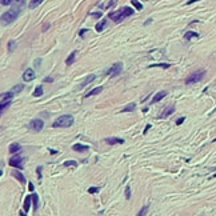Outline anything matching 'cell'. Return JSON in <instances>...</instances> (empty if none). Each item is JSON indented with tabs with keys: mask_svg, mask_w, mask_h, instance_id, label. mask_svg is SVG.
Segmentation results:
<instances>
[{
	"mask_svg": "<svg viewBox=\"0 0 216 216\" xmlns=\"http://www.w3.org/2000/svg\"><path fill=\"white\" fill-rule=\"evenodd\" d=\"M132 13H134V10H131L129 7H124V8L116 11V12H110V13H108V17L112 19L115 23H120L122 20H124L125 17L131 16Z\"/></svg>",
	"mask_w": 216,
	"mask_h": 216,
	"instance_id": "cell-1",
	"label": "cell"
},
{
	"mask_svg": "<svg viewBox=\"0 0 216 216\" xmlns=\"http://www.w3.org/2000/svg\"><path fill=\"white\" fill-rule=\"evenodd\" d=\"M73 122H75V120H73V116L63 115L53 122L52 127L53 128H67V127H71V125L73 124Z\"/></svg>",
	"mask_w": 216,
	"mask_h": 216,
	"instance_id": "cell-2",
	"label": "cell"
},
{
	"mask_svg": "<svg viewBox=\"0 0 216 216\" xmlns=\"http://www.w3.org/2000/svg\"><path fill=\"white\" fill-rule=\"evenodd\" d=\"M19 13H20V8H17V7H15V8H12V10H10V11H7L6 13L1 15V24L3 25L11 24L13 20H16V17L19 16Z\"/></svg>",
	"mask_w": 216,
	"mask_h": 216,
	"instance_id": "cell-3",
	"label": "cell"
},
{
	"mask_svg": "<svg viewBox=\"0 0 216 216\" xmlns=\"http://www.w3.org/2000/svg\"><path fill=\"white\" fill-rule=\"evenodd\" d=\"M204 73H206L204 69H200V71L191 73V75L187 78V80H185V84H195V83H199L201 79L204 78Z\"/></svg>",
	"mask_w": 216,
	"mask_h": 216,
	"instance_id": "cell-4",
	"label": "cell"
},
{
	"mask_svg": "<svg viewBox=\"0 0 216 216\" xmlns=\"http://www.w3.org/2000/svg\"><path fill=\"white\" fill-rule=\"evenodd\" d=\"M24 157L23 156H19V155H16V156L11 157L10 159V166L13 167V168L16 169H23V167H24Z\"/></svg>",
	"mask_w": 216,
	"mask_h": 216,
	"instance_id": "cell-5",
	"label": "cell"
},
{
	"mask_svg": "<svg viewBox=\"0 0 216 216\" xmlns=\"http://www.w3.org/2000/svg\"><path fill=\"white\" fill-rule=\"evenodd\" d=\"M28 127H29V129H32L34 132H40L44 127V122L41 119H34L29 122Z\"/></svg>",
	"mask_w": 216,
	"mask_h": 216,
	"instance_id": "cell-6",
	"label": "cell"
},
{
	"mask_svg": "<svg viewBox=\"0 0 216 216\" xmlns=\"http://www.w3.org/2000/svg\"><path fill=\"white\" fill-rule=\"evenodd\" d=\"M122 71H123V63H115V64L107 71V73L110 76H117L119 73H122Z\"/></svg>",
	"mask_w": 216,
	"mask_h": 216,
	"instance_id": "cell-7",
	"label": "cell"
},
{
	"mask_svg": "<svg viewBox=\"0 0 216 216\" xmlns=\"http://www.w3.org/2000/svg\"><path fill=\"white\" fill-rule=\"evenodd\" d=\"M35 78H36V73H35V71L32 68H27L24 71V73H23V80L24 82H31Z\"/></svg>",
	"mask_w": 216,
	"mask_h": 216,
	"instance_id": "cell-8",
	"label": "cell"
},
{
	"mask_svg": "<svg viewBox=\"0 0 216 216\" xmlns=\"http://www.w3.org/2000/svg\"><path fill=\"white\" fill-rule=\"evenodd\" d=\"M104 141H106L107 144H110V145H115V144H123V143H124V140L120 139V138H107Z\"/></svg>",
	"mask_w": 216,
	"mask_h": 216,
	"instance_id": "cell-9",
	"label": "cell"
},
{
	"mask_svg": "<svg viewBox=\"0 0 216 216\" xmlns=\"http://www.w3.org/2000/svg\"><path fill=\"white\" fill-rule=\"evenodd\" d=\"M72 150L76 151V152H88L89 147H88V145H84V144H75V145L72 147Z\"/></svg>",
	"mask_w": 216,
	"mask_h": 216,
	"instance_id": "cell-10",
	"label": "cell"
},
{
	"mask_svg": "<svg viewBox=\"0 0 216 216\" xmlns=\"http://www.w3.org/2000/svg\"><path fill=\"white\" fill-rule=\"evenodd\" d=\"M12 176L17 179V180H19L22 184H25V182H27V180H25V178H24V175H23L20 171H17V169H16V171H12Z\"/></svg>",
	"mask_w": 216,
	"mask_h": 216,
	"instance_id": "cell-11",
	"label": "cell"
},
{
	"mask_svg": "<svg viewBox=\"0 0 216 216\" xmlns=\"http://www.w3.org/2000/svg\"><path fill=\"white\" fill-rule=\"evenodd\" d=\"M167 96V92L166 91H160V92H157L156 95H155L154 97H152V103H157V101H160L161 99H164V97Z\"/></svg>",
	"mask_w": 216,
	"mask_h": 216,
	"instance_id": "cell-12",
	"label": "cell"
},
{
	"mask_svg": "<svg viewBox=\"0 0 216 216\" xmlns=\"http://www.w3.org/2000/svg\"><path fill=\"white\" fill-rule=\"evenodd\" d=\"M173 112H175V107H173V106H169L168 108H166L163 112L160 113V117H167V116H169L171 113H173Z\"/></svg>",
	"mask_w": 216,
	"mask_h": 216,
	"instance_id": "cell-13",
	"label": "cell"
},
{
	"mask_svg": "<svg viewBox=\"0 0 216 216\" xmlns=\"http://www.w3.org/2000/svg\"><path fill=\"white\" fill-rule=\"evenodd\" d=\"M194 38H199V34H197V32H194V31H187L184 34V39L187 41H189L191 40V39H194Z\"/></svg>",
	"mask_w": 216,
	"mask_h": 216,
	"instance_id": "cell-14",
	"label": "cell"
},
{
	"mask_svg": "<svg viewBox=\"0 0 216 216\" xmlns=\"http://www.w3.org/2000/svg\"><path fill=\"white\" fill-rule=\"evenodd\" d=\"M8 151H10V154H16V152H20V151H22V147H20V144L13 143L10 145V150Z\"/></svg>",
	"mask_w": 216,
	"mask_h": 216,
	"instance_id": "cell-15",
	"label": "cell"
},
{
	"mask_svg": "<svg viewBox=\"0 0 216 216\" xmlns=\"http://www.w3.org/2000/svg\"><path fill=\"white\" fill-rule=\"evenodd\" d=\"M15 96V94H13L12 91L10 92H6V94H1V101H11V99Z\"/></svg>",
	"mask_w": 216,
	"mask_h": 216,
	"instance_id": "cell-16",
	"label": "cell"
},
{
	"mask_svg": "<svg viewBox=\"0 0 216 216\" xmlns=\"http://www.w3.org/2000/svg\"><path fill=\"white\" fill-rule=\"evenodd\" d=\"M31 200H32V195H29V196L25 197V200H24V206H23V208H24V211L27 213H28L29 211V206H31Z\"/></svg>",
	"mask_w": 216,
	"mask_h": 216,
	"instance_id": "cell-17",
	"label": "cell"
},
{
	"mask_svg": "<svg viewBox=\"0 0 216 216\" xmlns=\"http://www.w3.org/2000/svg\"><path fill=\"white\" fill-rule=\"evenodd\" d=\"M95 78H96V76H95V75H89V76H87V78L84 79V82L82 83V85H80V89H82V88H84L85 85H88V83L94 82V80H95Z\"/></svg>",
	"mask_w": 216,
	"mask_h": 216,
	"instance_id": "cell-18",
	"label": "cell"
},
{
	"mask_svg": "<svg viewBox=\"0 0 216 216\" xmlns=\"http://www.w3.org/2000/svg\"><path fill=\"white\" fill-rule=\"evenodd\" d=\"M43 1H44V0H31L29 4H28V8H29V10H35V8H36L38 6H40Z\"/></svg>",
	"mask_w": 216,
	"mask_h": 216,
	"instance_id": "cell-19",
	"label": "cell"
},
{
	"mask_svg": "<svg viewBox=\"0 0 216 216\" xmlns=\"http://www.w3.org/2000/svg\"><path fill=\"white\" fill-rule=\"evenodd\" d=\"M103 91V87H96V88H94L92 91H89L87 95H85V97H89V96H95V95H97V94H100V92Z\"/></svg>",
	"mask_w": 216,
	"mask_h": 216,
	"instance_id": "cell-20",
	"label": "cell"
},
{
	"mask_svg": "<svg viewBox=\"0 0 216 216\" xmlns=\"http://www.w3.org/2000/svg\"><path fill=\"white\" fill-rule=\"evenodd\" d=\"M75 57H76V51H73V52H71V55L67 57V60H66L67 66H71V64H73V62H75Z\"/></svg>",
	"mask_w": 216,
	"mask_h": 216,
	"instance_id": "cell-21",
	"label": "cell"
},
{
	"mask_svg": "<svg viewBox=\"0 0 216 216\" xmlns=\"http://www.w3.org/2000/svg\"><path fill=\"white\" fill-rule=\"evenodd\" d=\"M135 108H136V104H135V103H129V104H127V106L123 108L122 112H131V111H135Z\"/></svg>",
	"mask_w": 216,
	"mask_h": 216,
	"instance_id": "cell-22",
	"label": "cell"
},
{
	"mask_svg": "<svg viewBox=\"0 0 216 216\" xmlns=\"http://www.w3.org/2000/svg\"><path fill=\"white\" fill-rule=\"evenodd\" d=\"M106 24H107V20H101V22H99L95 25V28H96L97 32H101L104 29V27H106Z\"/></svg>",
	"mask_w": 216,
	"mask_h": 216,
	"instance_id": "cell-23",
	"label": "cell"
},
{
	"mask_svg": "<svg viewBox=\"0 0 216 216\" xmlns=\"http://www.w3.org/2000/svg\"><path fill=\"white\" fill-rule=\"evenodd\" d=\"M44 91H43V85H39V87H36V89L34 91V96L35 97H40L43 96Z\"/></svg>",
	"mask_w": 216,
	"mask_h": 216,
	"instance_id": "cell-24",
	"label": "cell"
},
{
	"mask_svg": "<svg viewBox=\"0 0 216 216\" xmlns=\"http://www.w3.org/2000/svg\"><path fill=\"white\" fill-rule=\"evenodd\" d=\"M23 89H24V85H23V84H17V85H15V87H13L12 89H11V91H12L13 94L17 95V94H20V92H22Z\"/></svg>",
	"mask_w": 216,
	"mask_h": 216,
	"instance_id": "cell-25",
	"label": "cell"
},
{
	"mask_svg": "<svg viewBox=\"0 0 216 216\" xmlns=\"http://www.w3.org/2000/svg\"><path fill=\"white\" fill-rule=\"evenodd\" d=\"M32 199H34V210L35 211H38V206H39V197H38V195L36 194H32Z\"/></svg>",
	"mask_w": 216,
	"mask_h": 216,
	"instance_id": "cell-26",
	"label": "cell"
},
{
	"mask_svg": "<svg viewBox=\"0 0 216 216\" xmlns=\"http://www.w3.org/2000/svg\"><path fill=\"white\" fill-rule=\"evenodd\" d=\"M63 166H64V167H73V168H76V167H78V163H76L75 160H67V161H64Z\"/></svg>",
	"mask_w": 216,
	"mask_h": 216,
	"instance_id": "cell-27",
	"label": "cell"
},
{
	"mask_svg": "<svg viewBox=\"0 0 216 216\" xmlns=\"http://www.w3.org/2000/svg\"><path fill=\"white\" fill-rule=\"evenodd\" d=\"M171 66V64H168V63H155V64H151V68L152 67H161V68H168V67Z\"/></svg>",
	"mask_w": 216,
	"mask_h": 216,
	"instance_id": "cell-28",
	"label": "cell"
},
{
	"mask_svg": "<svg viewBox=\"0 0 216 216\" xmlns=\"http://www.w3.org/2000/svg\"><path fill=\"white\" fill-rule=\"evenodd\" d=\"M15 48H16V41L15 40H10V41H8V52H13Z\"/></svg>",
	"mask_w": 216,
	"mask_h": 216,
	"instance_id": "cell-29",
	"label": "cell"
},
{
	"mask_svg": "<svg viewBox=\"0 0 216 216\" xmlns=\"http://www.w3.org/2000/svg\"><path fill=\"white\" fill-rule=\"evenodd\" d=\"M132 6L136 8L138 11H140V10H143V6H141V3L139 1V0H132Z\"/></svg>",
	"mask_w": 216,
	"mask_h": 216,
	"instance_id": "cell-30",
	"label": "cell"
},
{
	"mask_svg": "<svg viewBox=\"0 0 216 216\" xmlns=\"http://www.w3.org/2000/svg\"><path fill=\"white\" fill-rule=\"evenodd\" d=\"M11 104V101H1V106H0V110H1V112L4 111V108H7V107Z\"/></svg>",
	"mask_w": 216,
	"mask_h": 216,
	"instance_id": "cell-31",
	"label": "cell"
},
{
	"mask_svg": "<svg viewBox=\"0 0 216 216\" xmlns=\"http://www.w3.org/2000/svg\"><path fill=\"white\" fill-rule=\"evenodd\" d=\"M125 197H127V199H129V197H131V188H129V185H127V187H125Z\"/></svg>",
	"mask_w": 216,
	"mask_h": 216,
	"instance_id": "cell-32",
	"label": "cell"
},
{
	"mask_svg": "<svg viewBox=\"0 0 216 216\" xmlns=\"http://www.w3.org/2000/svg\"><path fill=\"white\" fill-rule=\"evenodd\" d=\"M97 191H99V187H89L88 188V192H89V194H96Z\"/></svg>",
	"mask_w": 216,
	"mask_h": 216,
	"instance_id": "cell-33",
	"label": "cell"
},
{
	"mask_svg": "<svg viewBox=\"0 0 216 216\" xmlns=\"http://www.w3.org/2000/svg\"><path fill=\"white\" fill-rule=\"evenodd\" d=\"M0 3L3 4V6H10L12 3V0H0Z\"/></svg>",
	"mask_w": 216,
	"mask_h": 216,
	"instance_id": "cell-34",
	"label": "cell"
},
{
	"mask_svg": "<svg viewBox=\"0 0 216 216\" xmlns=\"http://www.w3.org/2000/svg\"><path fill=\"white\" fill-rule=\"evenodd\" d=\"M147 210H148V207H144V208L140 211V212L138 213V215H139V216H143V215H145V213H147Z\"/></svg>",
	"mask_w": 216,
	"mask_h": 216,
	"instance_id": "cell-35",
	"label": "cell"
},
{
	"mask_svg": "<svg viewBox=\"0 0 216 216\" xmlns=\"http://www.w3.org/2000/svg\"><path fill=\"white\" fill-rule=\"evenodd\" d=\"M36 172H38L39 179H41V167H38V168H36Z\"/></svg>",
	"mask_w": 216,
	"mask_h": 216,
	"instance_id": "cell-36",
	"label": "cell"
},
{
	"mask_svg": "<svg viewBox=\"0 0 216 216\" xmlns=\"http://www.w3.org/2000/svg\"><path fill=\"white\" fill-rule=\"evenodd\" d=\"M43 82H44V83H52V82H53V79H52V78H44Z\"/></svg>",
	"mask_w": 216,
	"mask_h": 216,
	"instance_id": "cell-37",
	"label": "cell"
},
{
	"mask_svg": "<svg viewBox=\"0 0 216 216\" xmlns=\"http://www.w3.org/2000/svg\"><path fill=\"white\" fill-rule=\"evenodd\" d=\"M91 16H94V17H100L101 13L100 12H95V13H91Z\"/></svg>",
	"mask_w": 216,
	"mask_h": 216,
	"instance_id": "cell-38",
	"label": "cell"
},
{
	"mask_svg": "<svg viewBox=\"0 0 216 216\" xmlns=\"http://www.w3.org/2000/svg\"><path fill=\"white\" fill-rule=\"evenodd\" d=\"M183 122H184V117H180V119H179L178 122H176V125H180Z\"/></svg>",
	"mask_w": 216,
	"mask_h": 216,
	"instance_id": "cell-39",
	"label": "cell"
},
{
	"mask_svg": "<svg viewBox=\"0 0 216 216\" xmlns=\"http://www.w3.org/2000/svg\"><path fill=\"white\" fill-rule=\"evenodd\" d=\"M40 62H41V60H40V59H38V60H35V66H36V67H39V66H40Z\"/></svg>",
	"mask_w": 216,
	"mask_h": 216,
	"instance_id": "cell-40",
	"label": "cell"
},
{
	"mask_svg": "<svg viewBox=\"0 0 216 216\" xmlns=\"http://www.w3.org/2000/svg\"><path fill=\"white\" fill-rule=\"evenodd\" d=\"M28 188H29V191H34V184H32V183H29V184H28Z\"/></svg>",
	"mask_w": 216,
	"mask_h": 216,
	"instance_id": "cell-41",
	"label": "cell"
},
{
	"mask_svg": "<svg viewBox=\"0 0 216 216\" xmlns=\"http://www.w3.org/2000/svg\"><path fill=\"white\" fill-rule=\"evenodd\" d=\"M85 31H87V29H82V31L79 32V35H80V36H83V35L85 34Z\"/></svg>",
	"mask_w": 216,
	"mask_h": 216,
	"instance_id": "cell-42",
	"label": "cell"
},
{
	"mask_svg": "<svg viewBox=\"0 0 216 216\" xmlns=\"http://www.w3.org/2000/svg\"><path fill=\"white\" fill-rule=\"evenodd\" d=\"M195 1H199V0H189V1H188V6H189V4H192V3H195Z\"/></svg>",
	"mask_w": 216,
	"mask_h": 216,
	"instance_id": "cell-43",
	"label": "cell"
},
{
	"mask_svg": "<svg viewBox=\"0 0 216 216\" xmlns=\"http://www.w3.org/2000/svg\"><path fill=\"white\" fill-rule=\"evenodd\" d=\"M15 1H16V3H19V4H23V3H24V0H15Z\"/></svg>",
	"mask_w": 216,
	"mask_h": 216,
	"instance_id": "cell-44",
	"label": "cell"
},
{
	"mask_svg": "<svg viewBox=\"0 0 216 216\" xmlns=\"http://www.w3.org/2000/svg\"><path fill=\"white\" fill-rule=\"evenodd\" d=\"M213 178H216V173H215V175H213Z\"/></svg>",
	"mask_w": 216,
	"mask_h": 216,
	"instance_id": "cell-45",
	"label": "cell"
}]
</instances>
